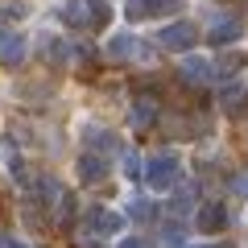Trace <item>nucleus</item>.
<instances>
[{
	"label": "nucleus",
	"mask_w": 248,
	"mask_h": 248,
	"mask_svg": "<svg viewBox=\"0 0 248 248\" xmlns=\"http://www.w3.org/2000/svg\"><path fill=\"white\" fill-rule=\"evenodd\" d=\"M178 153H157V157H149V166H145V182L153 186V190H170V186L178 182Z\"/></svg>",
	"instance_id": "obj_1"
},
{
	"label": "nucleus",
	"mask_w": 248,
	"mask_h": 248,
	"mask_svg": "<svg viewBox=\"0 0 248 248\" xmlns=\"http://www.w3.org/2000/svg\"><path fill=\"white\" fill-rule=\"evenodd\" d=\"M199 42V29L190 25V21H174V25H166L157 33V46L161 50H190V46Z\"/></svg>",
	"instance_id": "obj_2"
},
{
	"label": "nucleus",
	"mask_w": 248,
	"mask_h": 248,
	"mask_svg": "<svg viewBox=\"0 0 248 248\" xmlns=\"http://www.w3.org/2000/svg\"><path fill=\"white\" fill-rule=\"evenodd\" d=\"M182 9V0H128V21H145V17H174Z\"/></svg>",
	"instance_id": "obj_3"
},
{
	"label": "nucleus",
	"mask_w": 248,
	"mask_h": 248,
	"mask_svg": "<svg viewBox=\"0 0 248 248\" xmlns=\"http://www.w3.org/2000/svg\"><path fill=\"white\" fill-rule=\"evenodd\" d=\"M83 228H87L91 236H112V232H120V228H124V219H120L116 211L91 207V211H87V219H83Z\"/></svg>",
	"instance_id": "obj_4"
},
{
	"label": "nucleus",
	"mask_w": 248,
	"mask_h": 248,
	"mask_svg": "<svg viewBox=\"0 0 248 248\" xmlns=\"http://www.w3.org/2000/svg\"><path fill=\"white\" fill-rule=\"evenodd\" d=\"M240 33H244V25L236 17H215L207 25V42L211 46H232V42H240Z\"/></svg>",
	"instance_id": "obj_5"
},
{
	"label": "nucleus",
	"mask_w": 248,
	"mask_h": 248,
	"mask_svg": "<svg viewBox=\"0 0 248 248\" xmlns=\"http://www.w3.org/2000/svg\"><path fill=\"white\" fill-rule=\"evenodd\" d=\"M0 62L4 66H21L25 62V37L13 29H0Z\"/></svg>",
	"instance_id": "obj_6"
},
{
	"label": "nucleus",
	"mask_w": 248,
	"mask_h": 248,
	"mask_svg": "<svg viewBox=\"0 0 248 248\" xmlns=\"http://www.w3.org/2000/svg\"><path fill=\"white\" fill-rule=\"evenodd\" d=\"M178 75H182L186 83H211V79H215V62H207V58H186L182 66H178Z\"/></svg>",
	"instance_id": "obj_7"
},
{
	"label": "nucleus",
	"mask_w": 248,
	"mask_h": 248,
	"mask_svg": "<svg viewBox=\"0 0 248 248\" xmlns=\"http://www.w3.org/2000/svg\"><path fill=\"white\" fill-rule=\"evenodd\" d=\"M223 228H228V207L223 203L199 207V232H223Z\"/></svg>",
	"instance_id": "obj_8"
},
{
	"label": "nucleus",
	"mask_w": 248,
	"mask_h": 248,
	"mask_svg": "<svg viewBox=\"0 0 248 248\" xmlns=\"http://www.w3.org/2000/svg\"><path fill=\"white\" fill-rule=\"evenodd\" d=\"M79 178L83 182H104L108 178V157L104 153H83L79 157Z\"/></svg>",
	"instance_id": "obj_9"
},
{
	"label": "nucleus",
	"mask_w": 248,
	"mask_h": 248,
	"mask_svg": "<svg viewBox=\"0 0 248 248\" xmlns=\"http://www.w3.org/2000/svg\"><path fill=\"white\" fill-rule=\"evenodd\" d=\"M62 21L75 29H91V17H87V0H66L62 4Z\"/></svg>",
	"instance_id": "obj_10"
},
{
	"label": "nucleus",
	"mask_w": 248,
	"mask_h": 248,
	"mask_svg": "<svg viewBox=\"0 0 248 248\" xmlns=\"http://www.w3.org/2000/svg\"><path fill=\"white\" fill-rule=\"evenodd\" d=\"M83 141H87L91 149H99V153H116V149H120V141H116L112 133H104V128H87Z\"/></svg>",
	"instance_id": "obj_11"
},
{
	"label": "nucleus",
	"mask_w": 248,
	"mask_h": 248,
	"mask_svg": "<svg viewBox=\"0 0 248 248\" xmlns=\"http://www.w3.org/2000/svg\"><path fill=\"white\" fill-rule=\"evenodd\" d=\"M87 17H91V29H108V21H112L108 0H87Z\"/></svg>",
	"instance_id": "obj_12"
},
{
	"label": "nucleus",
	"mask_w": 248,
	"mask_h": 248,
	"mask_svg": "<svg viewBox=\"0 0 248 248\" xmlns=\"http://www.w3.org/2000/svg\"><path fill=\"white\" fill-rule=\"evenodd\" d=\"M190 203H195V186H178V190H174V199H170V211L186 215V211H190Z\"/></svg>",
	"instance_id": "obj_13"
},
{
	"label": "nucleus",
	"mask_w": 248,
	"mask_h": 248,
	"mask_svg": "<svg viewBox=\"0 0 248 248\" xmlns=\"http://www.w3.org/2000/svg\"><path fill=\"white\" fill-rule=\"evenodd\" d=\"M244 87H240V83H232V87H223V108H228V112H244Z\"/></svg>",
	"instance_id": "obj_14"
},
{
	"label": "nucleus",
	"mask_w": 248,
	"mask_h": 248,
	"mask_svg": "<svg viewBox=\"0 0 248 248\" xmlns=\"http://www.w3.org/2000/svg\"><path fill=\"white\" fill-rule=\"evenodd\" d=\"M128 215H133L137 223L153 219V203H149V199H133V203H128Z\"/></svg>",
	"instance_id": "obj_15"
},
{
	"label": "nucleus",
	"mask_w": 248,
	"mask_h": 248,
	"mask_svg": "<svg viewBox=\"0 0 248 248\" xmlns=\"http://www.w3.org/2000/svg\"><path fill=\"white\" fill-rule=\"evenodd\" d=\"M161 248H182V223H166V232H161Z\"/></svg>",
	"instance_id": "obj_16"
},
{
	"label": "nucleus",
	"mask_w": 248,
	"mask_h": 248,
	"mask_svg": "<svg viewBox=\"0 0 248 248\" xmlns=\"http://www.w3.org/2000/svg\"><path fill=\"white\" fill-rule=\"evenodd\" d=\"M153 124V108L149 104H137L133 108V128H149Z\"/></svg>",
	"instance_id": "obj_17"
},
{
	"label": "nucleus",
	"mask_w": 248,
	"mask_h": 248,
	"mask_svg": "<svg viewBox=\"0 0 248 248\" xmlns=\"http://www.w3.org/2000/svg\"><path fill=\"white\" fill-rule=\"evenodd\" d=\"M124 174H128V178H141L145 174V161L137 157V153H124Z\"/></svg>",
	"instance_id": "obj_18"
},
{
	"label": "nucleus",
	"mask_w": 248,
	"mask_h": 248,
	"mask_svg": "<svg viewBox=\"0 0 248 248\" xmlns=\"http://www.w3.org/2000/svg\"><path fill=\"white\" fill-rule=\"evenodd\" d=\"M0 17H4V21H21V17H29V4H4Z\"/></svg>",
	"instance_id": "obj_19"
},
{
	"label": "nucleus",
	"mask_w": 248,
	"mask_h": 248,
	"mask_svg": "<svg viewBox=\"0 0 248 248\" xmlns=\"http://www.w3.org/2000/svg\"><path fill=\"white\" fill-rule=\"evenodd\" d=\"M232 195L248 199V170H244V174H236V178H232Z\"/></svg>",
	"instance_id": "obj_20"
},
{
	"label": "nucleus",
	"mask_w": 248,
	"mask_h": 248,
	"mask_svg": "<svg viewBox=\"0 0 248 248\" xmlns=\"http://www.w3.org/2000/svg\"><path fill=\"white\" fill-rule=\"evenodd\" d=\"M0 248H29L25 240H17V236H0Z\"/></svg>",
	"instance_id": "obj_21"
},
{
	"label": "nucleus",
	"mask_w": 248,
	"mask_h": 248,
	"mask_svg": "<svg viewBox=\"0 0 248 248\" xmlns=\"http://www.w3.org/2000/svg\"><path fill=\"white\" fill-rule=\"evenodd\" d=\"M120 248H145V240H141V236H128V240H124Z\"/></svg>",
	"instance_id": "obj_22"
},
{
	"label": "nucleus",
	"mask_w": 248,
	"mask_h": 248,
	"mask_svg": "<svg viewBox=\"0 0 248 248\" xmlns=\"http://www.w3.org/2000/svg\"><path fill=\"white\" fill-rule=\"evenodd\" d=\"M203 248H236L232 240H219V244H203Z\"/></svg>",
	"instance_id": "obj_23"
}]
</instances>
